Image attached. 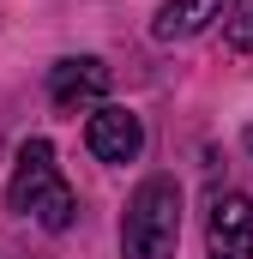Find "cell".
<instances>
[{
	"instance_id": "5",
	"label": "cell",
	"mask_w": 253,
	"mask_h": 259,
	"mask_svg": "<svg viewBox=\"0 0 253 259\" xmlns=\"http://www.w3.org/2000/svg\"><path fill=\"white\" fill-rule=\"evenodd\" d=\"M109 84H115L109 61H97V55H72V61H61L55 72H49V103H55L61 115H72V109H85V103H103Z\"/></svg>"
},
{
	"instance_id": "3",
	"label": "cell",
	"mask_w": 253,
	"mask_h": 259,
	"mask_svg": "<svg viewBox=\"0 0 253 259\" xmlns=\"http://www.w3.org/2000/svg\"><path fill=\"white\" fill-rule=\"evenodd\" d=\"M85 145H91L97 163L126 169V163H139V151H145V121H139L133 109H121V103H97L91 121H85Z\"/></svg>"
},
{
	"instance_id": "1",
	"label": "cell",
	"mask_w": 253,
	"mask_h": 259,
	"mask_svg": "<svg viewBox=\"0 0 253 259\" xmlns=\"http://www.w3.org/2000/svg\"><path fill=\"white\" fill-rule=\"evenodd\" d=\"M181 247V181L145 175L121 211V259H175Z\"/></svg>"
},
{
	"instance_id": "8",
	"label": "cell",
	"mask_w": 253,
	"mask_h": 259,
	"mask_svg": "<svg viewBox=\"0 0 253 259\" xmlns=\"http://www.w3.org/2000/svg\"><path fill=\"white\" fill-rule=\"evenodd\" d=\"M247 151H253V127H247Z\"/></svg>"
},
{
	"instance_id": "6",
	"label": "cell",
	"mask_w": 253,
	"mask_h": 259,
	"mask_svg": "<svg viewBox=\"0 0 253 259\" xmlns=\"http://www.w3.org/2000/svg\"><path fill=\"white\" fill-rule=\"evenodd\" d=\"M211 18H223V0H163V6L151 12V36H157V42H187V36H199Z\"/></svg>"
},
{
	"instance_id": "4",
	"label": "cell",
	"mask_w": 253,
	"mask_h": 259,
	"mask_svg": "<svg viewBox=\"0 0 253 259\" xmlns=\"http://www.w3.org/2000/svg\"><path fill=\"white\" fill-rule=\"evenodd\" d=\"M205 253L211 259H253V199L217 193L205 217Z\"/></svg>"
},
{
	"instance_id": "2",
	"label": "cell",
	"mask_w": 253,
	"mask_h": 259,
	"mask_svg": "<svg viewBox=\"0 0 253 259\" xmlns=\"http://www.w3.org/2000/svg\"><path fill=\"white\" fill-rule=\"evenodd\" d=\"M6 205H12L18 217H36L49 235L72 229V217H78V199H72V187H66V181H61V169H55V145H49V139H24V145H18V163H12Z\"/></svg>"
},
{
	"instance_id": "7",
	"label": "cell",
	"mask_w": 253,
	"mask_h": 259,
	"mask_svg": "<svg viewBox=\"0 0 253 259\" xmlns=\"http://www.w3.org/2000/svg\"><path fill=\"white\" fill-rule=\"evenodd\" d=\"M223 36H229V49H235V55H253V0H235V12H229Z\"/></svg>"
}]
</instances>
